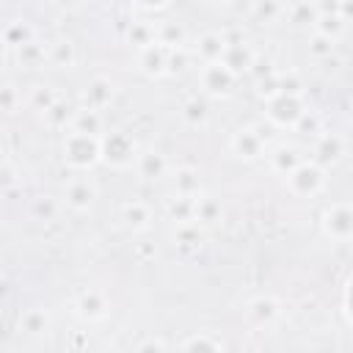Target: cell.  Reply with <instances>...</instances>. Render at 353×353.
Instances as JSON below:
<instances>
[{
	"label": "cell",
	"instance_id": "6da1fadb",
	"mask_svg": "<svg viewBox=\"0 0 353 353\" xmlns=\"http://www.w3.org/2000/svg\"><path fill=\"white\" fill-rule=\"evenodd\" d=\"M63 160L74 171H88L102 160V138L83 135V132H66L63 138Z\"/></svg>",
	"mask_w": 353,
	"mask_h": 353
},
{
	"label": "cell",
	"instance_id": "7a4b0ae2",
	"mask_svg": "<svg viewBox=\"0 0 353 353\" xmlns=\"http://www.w3.org/2000/svg\"><path fill=\"white\" fill-rule=\"evenodd\" d=\"M138 160V143L127 130H110L102 135V163L110 168H130Z\"/></svg>",
	"mask_w": 353,
	"mask_h": 353
},
{
	"label": "cell",
	"instance_id": "3957f363",
	"mask_svg": "<svg viewBox=\"0 0 353 353\" xmlns=\"http://www.w3.org/2000/svg\"><path fill=\"white\" fill-rule=\"evenodd\" d=\"M287 182H290V190H292L295 196L312 199V196H317V193L325 188V168H320L314 160H306L301 168H295V171L287 176Z\"/></svg>",
	"mask_w": 353,
	"mask_h": 353
},
{
	"label": "cell",
	"instance_id": "277c9868",
	"mask_svg": "<svg viewBox=\"0 0 353 353\" xmlns=\"http://www.w3.org/2000/svg\"><path fill=\"white\" fill-rule=\"evenodd\" d=\"M306 110L309 108H306L303 97H284V94L276 97L273 102H268V108H265L270 124H276V127H292V130L303 119Z\"/></svg>",
	"mask_w": 353,
	"mask_h": 353
},
{
	"label": "cell",
	"instance_id": "5b68a950",
	"mask_svg": "<svg viewBox=\"0 0 353 353\" xmlns=\"http://www.w3.org/2000/svg\"><path fill=\"white\" fill-rule=\"evenodd\" d=\"M323 232L331 240H350L353 237V204H331L323 212Z\"/></svg>",
	"mask_w": 353,
	"mask_h": 353
},
{
	"label": "cell",
	"instance_id": "8992f818",
	"mask_svg": "<svg viewBox=\"0 0 353 353\" xmlns=\"http://www.w3.org/2000/svg\"><path fill=\"white\" fill-rule=\"evenodd\" d=\"M223 36H226V52H223L221 63L237 77V74H243V72H248L254 66L256 52L245 39H237V36H229V33H223Z\"/></svg>",
	"mask_w": 353,
	"mask_h": 353
},
{
	"label": "cell",
	"instance_id": "52a82bcc",
	"mask_svg": "<svg viewBox=\"0 0 353 353\" xmlns=\"http://www.w3.org/2000/svg\"><path fill=\"white\" fill-rule=\"evenodd\" d=\"M201 88L207 97H215V99L229 97L234 88V74L223 63H210L201 69Z\"/></svg>",
	"mask_w": 353,
	"mask_h": 353
},
{
	"label": "cell",
	"instance_id": "ba28073f",
	"mask_svg": "<svg viewBox=\"0 0 353 353\" xmlns=\"http://www.w3.org/2000/svg\"><path fill=\"white\" fill-rule=\"evenodd\" d=\"M232 152L234 157L251 163V160H259L262 152H265V138L259 135L256 124L254 127H240L234 135H232Z\"/></svg>",
	"mask_w": 353,
	"mask_h": 353
},
{
	"label": "cell",
	"instance_id": "9c48e42d",
	"mask_svg": "<svg viewBox=\"0 0 353 353\" xmlns=\"http://www.w3.org/2000/svg\"><path fill=\"white\" fill-rule=\"evenodd\" d=\"M108 309H110V303H108V295H105L102 290H85V292H80V295L74 298V312H77V317L85 320V323H99V320H105V317H108Z\"/></svg>",
	"mask_w": 353,
	"mask_h": 353
},
{
	"label": "cell",
	"instance_id": "30bf717a",
	"mask_svg": "<svg viewBox=\"0 0 353 353\" xmlns=\"http://www.w3.org/2000/svg\"><path fill=\"white\" fill-rule=\"evenodd\" d=\"M314 163L320 168H328V165H336L342 157H345V138L336 135V132H323L314 143V152H312Z\"/></svg>",
	"mask_w": 353,
	"mask_h": 353
},
{
	"label": "cell",
	"instance_id": "8fae6325",
	"mask_svg": "<svg viewBox=\"0 0 353 353\" xmlns=\"http://www.w3.org/2000/svg\"><path fill=\"white\" fill-rule=\"evenodd\" d=\"M80 108H85V110H105L110 102H113V83L108 80V77H94L85 88H83V94H80Z\"/></svg>",
	"mask_w": 353,
	"mask_h": 353
},
{
	"label": "cell",
	"instance_id": "7c38bea8",
	"mask_svg": "<svg viewBox=\"0 0 353 353\" xmlns=\"http://www.w3.org/2000/svg\"><path fill=\"white\" fill-rule=\"evenodd\" d=\"M63 199H66V207H72L74 212H85V210H91V204L97 199V185L85 176H77L66 185Z\"/></svg>",
	"mask_w": 353,
	"mask_h": 353
},
{
	"label": "cell",
	"instance_id": "4fadbf2b",
	"mask_svg": "<svg viewBox=\"0 0 353 353\" xmlns=\"http://www.w3.org/2000/svg\"><path fill=\"white\" fill-rule=\"evenodd\" d=\"M138 69L146 77H163L168 74V50L163 44H152L143 52H138Z\"/></svg>",
	"mask_w": 353,
	"mask_h": 353
},
{
	"label": "cell",
	"instance_id": "5bb4252c",
	"mask_svg": "<svg viewBox=\"0 0 353 353\" xmlns=\"http://www.w3.org/2000/svg\"><path fill=\"white\" fill-rule=\"evenodd\" d=\"M306 163V157H303V152L298 149V146H290V143H281V146H276L273 152H270V168L276 171V174H281V176H290L295 168H301Z\"/></svg>",
	"mask_w": 353,
	"mask_h": 353
},
{
	"label": "cell",
	"instance_id": "9a60e30c",
	"mask_svg": "<svg viewBox=\"0 0 353 353\" xmlns=\"http://www.w3.org/2000/svg\"><path fill=\"white\" fill-rule=\"evenodd\" d=\"M223 52H226V36H223V33H218V30H207V33L199 36V41H196V55L204 61V66H210V63H221Z\"/></svg>",
	"mask_w": 353,
	"mask_h": 353
},
{
	"label": "cell",
	"instance_id": "2e32d148",
	"mask_svg": "<svg viewBox=\"0 0 353 353\" xmlns=\"http://www.w3.org/2000/svg\"><path fill=\"white\" fill-rule=\"evenodd\" d=\"M124 39H127L130 47H135L138 52H143L146 47L157 44V30H154V25L149 19H132V22H127Z\"/></svg>",
	"mask_w": 353,
	"mask_h": 353
},
{
	"label": "cell",
	"instance_id": "e0dca14e",
	"mask_svg": "<svg viewBox=\"0 0 353 353\" xmlns=\"http://www.w3.org/2000/svg\"><path fill=\"white\" fill-rule=\"evenodd\" d=\"M135 171H138L141 179L154 182V179H163V176H165L168 163H165V157H163L157 149H146V152L138 154V160H135Z\"/></svg>",
	"mask_w": 353,
	"mask_h": 353
},
{
	"label": "cell",
	"instance_id": "ac0fdd59",
	"mask_svg": "<svg viewBox=\"0 0 353 353\" xmlns=\"http://www.w3.org/2000/svg\"><path fill=\"white\" fill-rule=\"evenodd\" d=\"M245 312H248V320H251L254 325H270V323L279 320L281 306H279L276 298H270V295H259V298H254V301L248 303Z\"/></svg>",
	"mask_w": 353,
	"mask_h": 353
},
{
	"label": "cell",
	"instance_id": "d6986e66",
	"mask_svg": "<svg viewBox=\"0 0 353 353\" xmlns=\"http://www.w3.org/2000/svg\"><path fill=\"white\" fill-rule=\"evenodd\" d=\"M171 185H174V196H185V199H199V196H201V179H199V171L190 168V165L176 168L174 176H171Z\"/></svg>",
	"mask_w": 353,
	"mask_h": 353
},
{
	"label": "cell",
	"instance_id": "ffe728a7",
	"mask_svg": "<svg viewBox=\"0 0 353 353\" xmlns=\"http://www.w3.org/2000/svg\"><path fill=\"white\" fill-rule=\"evenodd\" d=\"M154 30H157V44H163L165 50H179L188 41V30L176 19H163V22H157Z\"/></svg>",
	"mask_w": 353,
	"mask_h": 353
},
{
	"label": "cell",
	"instance_id": "44dd1931",
	"mask_svg": "<svg viewBox=\"0 0 353 353\" xmlns=\"http://www.w3.org/2000/svg\"><path fill=\"white\" fill-rule=\"evenodd\" d=\"M47 55H50V63L58 66V69H72V66L77 63V47H74V41L66 39V36L55 39V41L47 47Z\"/></svg>",
	"mask_w": 353,
	"mask_h": 353
},
{
	"label": "cell",
	"instance_id": "7402d4cb",
	"mask_svg": "<svg viewBox=\"0 0 353 353\" xmlns=\"http://www.w3.org/2000/svg\"><path fill=\"white\" fill-rule=\"evenodd\" d=\"M182 121L188 127H204L210 121V102L207 97H188L182 105Z\"/></svg>",
	"mask_w": 353,
	"mask_h": 353
},
{
	"label": "cell",
	"instance_id": "603a6c76",
	"mask_svg": "<svg viewBox=\"0 0 353 353\" xmlns=\"http://www.w3.org/2000/svg\"><path fill=\"white\" fill-rule=\"evenodd\" d=\"M33 39H36L33 28H30L28 22H22V19H11V22L3 28V44H6L8 50H19V47L30 44Z\"/></svg>",
	"mask_w": 353,
	"mask_h": 353
},
{
	"label": "cell",
	"instance_id": "cb8c5ba5",
	"mask_svg": "<svg viewBox=\"0 0 353 353\" xmlns=\"http://www.w3.org/2000/svg\"><path fill=\"white\" fill-rule=\"evenodd\" d=\"M74 116H77V110L69 102H63V99H58L47 113H41V119H44V124L50 130H72Z\"/></svg>",
	"mask_w": 353,
	"mask_h": 353
},
{
	"label": "cell",
	"instance_id": "d4e9b609",
	"mask_svg": "<svg viewBox=\"0 0 353 353\" xmlns=\"http://www.w3.org/2000/svg\"><path fill=\"white\" fill-rule=\"evenodd\" d=\"M121 221H124L132 232H143V229H149V223H152V210H149L143 201H127V204L121 207Z\"/></svg>",
	"mask_w": 353,
	"mask_h": 353
},
{
	"label": "cell",
	"instance_id": "484cf974",
	"mask_svg": "<svg viewBox=\"0 0 353 353\" xmlns=\"http://www.w3.org/2000/svg\"><path fill=\"white\" fill-rule=\"evenodd\" d=\"M168 218L179 226V223H196V199H185V196H174L165 204Z\"/></svg>",
	"mask_w": 353,
	"mask_h": 353
},
{
	"label": "cell",
	"instance_id": "4316f807",
	"mask_svg": "<svg viewBox=\"0 0 353 353\" xmlns=\"http://www.w3.org/2000/svg\"><path fill=\"white\" fill-rule=\"evenodd\" d=\"M223 218V207L212 196H199L196 199V223L199 226H215Z\"/></svg>",
	"mask_w": 353,
	"mask_h": 353
},
{
	"label": "cell",
	"instance_id": "83f0119b",
	"mask_svg": "<svg viewBox=\"0 0 353 353\" xmlns=\"http://www.w3.org/2000/svg\"><path fill=\"white\" fill-rule=\"evenodd\" d=\"M17 52V61H19V66H28V69H39L44 61H50V55H47V47L41 44V41H30V44H25V47H19V50H14Z\"/></svg>",
	"mask_w": 353,
	"mask_h": 353
},
{
	"label": "cell",
	"instance_id": "f1b7e54d",
	"mask_svg": "<svg viewBox=\"0 0 353 353\" xmlns=\"http://www.w3.org/2000/svg\"><path fill=\"white\" fill-rule=\"evenodd\" d=\"M72 132H83V135H94V138H102V116L97 110H85L80 108L77 116H74V124H72Z\"/></svg>",
	"mask_w": 353,
	"mask_h": 353
},
{
	"label": "cell",
	"instance_id": "f546056e",
	"mask_svg": "<svg viewBox=\"0 0 353 353\" xmlns=\"http://www.w3.org/2000/svg\"><path fill=\"white\" fill-rule=\"evenodd\" d=\"M201 240H204V226H199V223H179V226L174 229V243H176L179 248H185V251L199 248Z\"/></svg>",
	"mask_w": 353,
	"mask_h": 353
},
{
	"label": "cell",
	"instance_id": "4dcf8cb0",
	"mask_svg": "<svg viewBox=\"0 0 353 353\" xmlns=\"http://www.w3.org/2000/svg\"><path fill=\"white\" fill-rule=\"evenodd\" d=\"M47 325H50V314L44 312V309H28L22 317H19V328L28 334V336H41L44 331H47Z\"/></svg>",
	"mask_w": 353,
	"mask_h": 353
},
{
	"label": "cell",
	"instance_id": "1f68e13d",
	"mask_svg": "<svg viewBox=\"0 0 353 353\" xmlns=\"http://www.w3.org/2000/svg\"><path fill=\"white\" fill-rule=\"evenodd\" d=\"M182 353H223V347H221V342L212 339L210 334H193V336L185 339Z\"/></svg>",
	"mask_w": 353,
	"mask_h": 353
},
{
	"label": "cell",
	"instance_id": "d6a6232c",
	"mask_svg": "<svg viewBox=\"0 0 353 353\" xmlns=\"http://www.w3.org/2000/svg\"><path fill=\"white\" fill-rule=\"evenodd\" d=\"M284 14H287L290 22H295V25H314L317 17H320V14H317V3H290Z\"/></svg>",
	"mask_w": 353,
	"mask_h": 353
},
{
	"label": "cell",
	"instance_id": "836d02e7",
	"mask_svg": "<svg viewBox=\"0 0 353 353\" xmlns=\"http://www.w3.org/2000/svg\"><path fill=\"white\" fill-rule=\"evenodd\" d=\"M248 11H251V17H254L256 22H273V19H279V17L287 11V6L273 3V0H259V3H251Z\"/></svg>",
	"mask_w": 353,
	"mask_h": 353
},
{
	"label": "cell",
	"instance_id": "e575fe53",
	"mask_svg": "<svg viewBox=\"0 0 353 353\" xmlns=\"http://www.w3.org/2000/svg\"><path fill=\"white\" fill-rule=\"evenodd\" d=\"M345 30V19L339 14H320L317 22H314V33L320 36H328V39H339V33Z\"/></svg>",
	"mask_w": 353,
	"mask_h": 353
},
{
	"label": "cell",
	"instance_id": "d590c367",
	"mask_svg": "<svg viewBox=\"0 0 353 353\" xmlns=\"http://www.w3.org/2000/svg\"><path fill=\"white\" fill-rule=\"evenodd\" d=\"M306 50H309V55H312V58L323 61V58H331V55H334L336 41H334V39H328V36L312 33V36H309V41H306Z\"/></svg>",
	"mask_w": 353,
	"mask_h": 353
},
{
	"label": "cell",
	"instance_id": "8d00e7d4",
	"mask_svg": "<svg viewBox=\"0 0 353 353\" xmlns=\"http://www.w3.org/2000/svg\"><path fill=\"white\" fill-rule=\"evenodd\" d=\"M279 85H281L284 97H303V77L295 69L279 72Z\"/></svg>",
	"mask_w": 353,
	"mask_h": 353
},
{
	"label": "cell",
	"instance_id": "74e56055",
	"mask_svg": "<svg viewBox=\"0 0 353 353\" xmlns=\"http://www.w3.org/2000/svg\"><path fill=\"white\" fill-rule=\"evenodd\" d=\"M254 94H256L259 99H265V105H268V102H273L276 97H281L279 72H276V74H270V77H265V80H256V83H254Z\"/></svg>",
	"mask_w": 353,
	"mask_h": 353
},
{
	"label": "cell",
	"instance_id": "f35d334b",
	"mask_svg": "<svg viewBox=\"0 0 353 353\" xmlns=\"http://www.w3.org/2000/svg\"><path fill=\"white\" fill-rule=\"evenodd\" d=\"M55 102H58V94H55L52 85H36L33 94H30V105H33L36 110H41V113H47Z\"/></svg>",
	"mask_w": 353,
	"mask_h": 353
},
{
	"label": "cell",
	"instance_id": "ab89813d",
	"mask_svg": "<svg viewBox=\"0 0 353 353\" xmlns=\"http://www.w3.org/2000/svg\"><path fill=\"white\" fill-rule=\"evenodd\" d=\"M295 130H298L301 135H317V138H320V135H323V119H320L314 110H306L303 119L295 124Z\"/></svg>",
	"mask_w": 353,
	"mask_h": 353
},
{
	"label": "cell",
	"instance_id": "60d3db41",
	"mask_svg": "<svg viewBox=\"0 0 353 353\" xmlns=\"http://www.w3.org/2000/svg\"><path fill=\"white\" fill-rule=\"evenodd\" d=\"M33 215H36L39 221H52V218L58 215V201H55L52 196H39V199L33 201Z\"/></svg>",
	"mask_w": 353,
	"mask_h": 353
},
{
	"label": "cell",
	"instance_id": "b9f144b4",
	"mask_svg": "<svg viewBox=\"0 0 353 353\" xmlns=\"http://www.w3.org/2000/svg\"><path fill=\"white\" fill-rule=\"evenodd\" d=\"M17 105H19V91H17V85H14V83H3V88H0V108H3L6 113H14Z\"/></svg>",
	"mask_w": 353,
	"mask_h": 353
},
{
	"label": "cell",
	"instance_id": "7bdbcfd3",
	"mask_svg": "<svg viewBox=\"0 0 353 353\" xmlns=\"http://www.w3.org/2000/svg\"><path fill=\"white\" fill-rule=\"evenodd\" d=\"M188 63H190V52H188L185 47H179V50H168V74H179Z\"/></svg>",
	"mask_w": 353,
	"mask_h": 353
},
{
	"label": "cell",
	"instance_id": "ee69618b",
	"mask_svg": "<svg viewBox=\"0 0 353 353\" xmlns=\"http://www.w3.org/2000/svg\"><path fill=\"white\" fill-rule=\"evenodd\" d=\"M248 74L254 77V83H256V80H265V77H270V74H276V69H273V61H270V58H262V55H256V61H254V66L248 69Z\"/></svg>",
	"mask_w": 353,
	"mask_h": 353
},
{
	"label": "cell",
	"instance_id": "f6af8a7d",
	"mask_svg": "<svg viewBox=\"0 0 353 353\" xmlns=\"http://www.w3.org/2000/svg\"><path fill=\"white\" fill-rule=\"evenodd\" d=\"M135 353H168V350H165L163 339L152 336V339H143V342H141V345L135 347Z\"/></svg>",
	"mask_w": 353,
	"mask_h": 353
},
{
	"label": "cell",
	"instance_id": "bcb514c9",
	"mask_svg": "<svg viewBox=\"0 0 353 353\" xmlns=\"http://www.w3.org/2000/svg\"><path fill=\"white\" fill-rule=\"evenodd\" d=\"M171 3H132L135 14H157V11H168Z\"/></svg>",
	"mask_w": 353,
	"mask_h": 353
},
{
	"label": "cell",
	"instance_id": "7dc6e473",
	"mask_svg": "<svg viewBox=\"0 0 353 353\" xmlns=\"http://www.w3.org/2000/svg\"><path fill=\"white\" fill-rule=\"evenodd\" d=\"M339 17H342L345 22L353 19V0H339Z\"/></svg>",
	"mask_w": 353,
	"mask_h": 353
}]
</instances>
